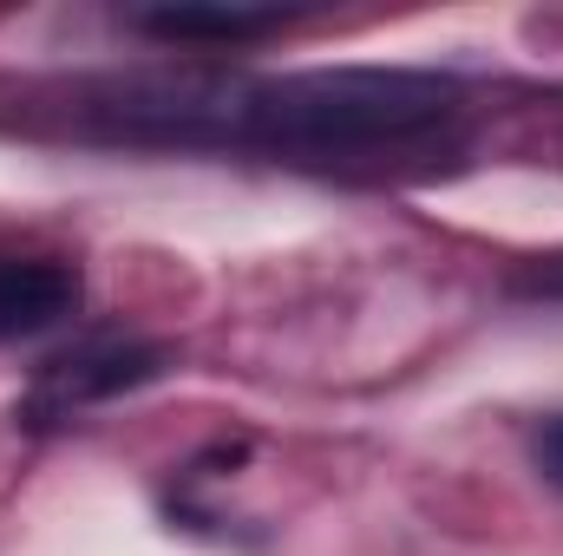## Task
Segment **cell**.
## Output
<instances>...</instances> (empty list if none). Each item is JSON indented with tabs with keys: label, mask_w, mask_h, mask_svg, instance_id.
I'll return each instance as SVG.
<instances>
[{
	"label": "cell",
	"mask_w": 563,
	"mask_h": 556,
	"mask_svg": "<svg viewBox=\"0 0 563 556\" xmlns=\"http://www.w3.org/2000/svg\"><path fill=\"white\" fill-rule=\"evenodd\" d=\"M452 112V86L426 73H308L236 99V125L288 151L400 144Z\"/></svg>",
	"instance_id": "cell-1"
},
{
	"label": "cell",
	"mask_w": 563,
	"mask_h": 556,
	"mask_svg": "<svg viewBox=\"0 0 563 556\" xmlns=\"http://www.w3.org/2000/svg\"><path fill=\"white\" fill-rule=\"evenodd\" d=\"M157 367H164L157 347H144V341H119V334H99V341L59 354V360L40 374L26 413L33 419H66V413H79V407H92V400H112V393L144 387Z\"/></svg>",
	"instance_id": "cell-2"
},
{
	"label": "cell",
	"mask_w": 563,
	"mask_h": 556,
	"mask_svg": "<svg viewBox=\"0 0 563 556\" xmlns=\"http://www.w3.org/2000/svg\"><path fill=\"white\" fill-rule=\"evenodd\" d=\"M79 308V269L59 256H0V341H33Z\"/></svg>",
	"instance_id": "cell-3"
},
{
	"label": "cell",
	"mask_w": 563,
	"mask_h": 556,
	"mask_svg": "<svg viewBox=\"0 0 563 556\" xmlns=\"http://www.w3.org/2000/svg\"><path fill=\"white\" fill-rule=\"evenodd\" d=\"M288 13H269V7H157V13H139L144 33L157 40H184V46H243V40H263L276 33Z\"/></svg>",
	"instance_id": "cell-4"
},
{
	"label": "cell",
	"mask_w": 563,
	"mask_h": 556,
	"mask_svg": "<svg viewBox=\"0 0 563 556\" xmlns=\"http://www.w3.org/2000/svg\"><path fill=\"white\" fill-rule=\"evenodd\" d=\"M531 458H538V471H544V478H551V485L563 491V413H558V419H544V432H538Z\"/></svg>",
	"instance_id": "cell-5"
},
{
	"label": "cell",
	"mask_w": 563,
	"mask_h": 556,
	"mask_svg": "<svg viewBox=\"0 0 563 556\" xmlns=\"http://www.w3.org/2000/svg\"><path fill=\"white\" fill-rule=\"evenodd\" d=\"M538 288H551V294H563V269H551V276H538Z\"/></svg>",
	"instance_id": "cell-6"
}]
</instances>
